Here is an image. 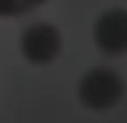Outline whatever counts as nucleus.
I'll list each match as a JSON object with an SVG mask.
<instances>
[{
  "instance_id": "1",
  "label": "nucleus",
  "mask_w": 127,
  "mask_h": 123,
  "mask_svg": "<svg viewBox=\"0 0 127 123\" xmlns=\"http://www.w3.org/2000/svg\"><path fill=\"white\" fill-rule=\"evenodd\" d=\"M124 92L118 74L111 69L97 68L87 72L78 86L79 101L91 110H106L115 105Z\"/></svg>"
},
{
  "instance_id": "2",
  "label": "nucleus",
  "mask_w": 127,
  "mask_h": 123,
  "mask_svg": "<svg viewBox=\"0 0 127 123\" xmlns=\"http://www.w3.org/2000/svg\"><path fill=\"white\" fill-rule=\"evenodd\" d=\"M61 50L60 32L49 23H34L20 36V51L32 65H48Z\"/></svg>"
},
{
  "instance_id": "3",
  "label": "nucleus",
  "mask_w": 127,
  "mask_h": 123,
  "mask_svg": "<svg viewBox=\"0 0 127 123\" xmlns=\"http://www.w3.org/2000/svg\"><path fill=\"white\" fill-rule=\"evenodd\" d=\"M94 39L99 48L111 56L127 51V11L112 9L96 23Z\"/></svg>"
},
{
  "instance_id": "4",
  "label": "nucleus",
  "mask_w": 127,
  "mask_h": 123,
  "mask_svg": "<svg viewBox=\"0 0 127 123\" xmlns=\"http://www.w3.org/2000/svg\"><path fill=\"white\" fill-rule=\"evenodd\" d=\"M46 0H0V18H15L42 6Z\"/></svg>"
}]
</instances>
